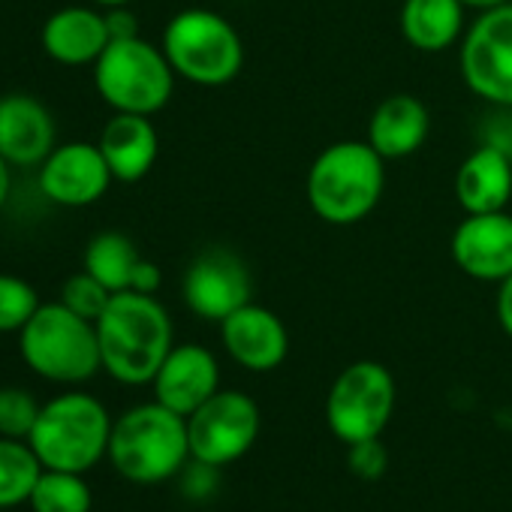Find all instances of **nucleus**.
Returning a JSON list of instances; mask_svg holds the SVG:
<instances>
[{
    "instance_id": "obj_4",
    "label": "nucleus",
    "mask_w": 512,
    "mask_h": 512,
    "mask_svg": "<svg viewBox=\"0 0 512 512\" xmlns=\"http://www.w3.org/2000/svg\"><path fill=\"white\" fill-rule=\"evenodd\" d=\"M112 422L100 398L73 389L40 407L28 443L46 470L88 473L109 455Z\"/></svg>"
},
{
    "instance_id": "obj_17",
    "label": "nucleus",
    "mask_w": 512,
    "mask_h": 512,
    "mask_svg": "<svg viewBox=\"0 0 512 512\" xmlns=\"http://www.w3.org/2000/svg\"><path fill=\"white\" fill-rule=\"evenodd\" d=\"M43 52L64 67H94L97 58L112 43L106 28V13L94 7H64L46 19L40 28Z\"/></svg>"
},
{
    "instance_id": "obj_28",
    "label": "nucleus",
    "mask_w": 512,
    "mask_h": 512,
    "mask_svg": "<svg viewBox=\"0 0 512 512\" xmlns=\"http://www.w3.org/2000/svg\"><path fill=\"white\" fill-rule=\"evenodd\" d=\"M347 467L356 479H365V482H377L386 467H389V452L383 446L380 437H371V440H359V443H350L347 446Z\"/></svg>"
},
{
    "instance_id": "obj_27",
    "label": "nucleus",
    "mask_w": 512,
    "mask_h": 512,
    "mask_svg": "<svg viewBox=\"0 0 512 512\" xmlns=\"http://www.w3.org/2000/svg\"><path fill=\"white\" fill-rule=\"evenodd\" d=\"M112 290H106L94 275H88L85 269L79 272V275H70L67 281H64V287H61V305H67L73 314H79V317H85V320H91V323H97L100 320V314L106 311V305L112 302Z\"/></svg>"
},
{
    "instance_id": "obj_29",
    "label": "nucleus",
    "mask_w": 512,
    "mask_h": 512,
    "mask_svg": "<svg viewBox=\"0 0 512 512\" xmlns=\"http://www.w3.org/2000/svg\"><path fill=\"white\" fill-rule=\"evenodd\" d=\"M217 473H220V467H214V464H202V461H193L187 470H184V479H181V488H184V494L187 497H193V500H205V497H211L214 494V488H217Z\"/></svg>"
},
{
    "instance_id": "obj_22",
    "label": "nucleus",
    "mask_w": 512,
    "mask_h": 512,
    "mask_svg": "<svg viewBox=\"0 0 512 512\" xmlns=\"http://www.w3.org/2000/svg\"><path fill=\"white\" fill-rule=\"evenodd\" d=\"M142 260L145 256L136 250L130 235L109 229V232H100L88 241L85 256H82V269L88 275H94L106 290L124 293V290H133V281H136Z\"/></svg>"
},
{
    "instance_id": "obj_12",
    "label": "nucleus",
    "mask_w": 512,
    "mask_h": 512,
    "mask_svg": "<svg viewBox=\"0 0 512 512\" xmlns=\"http://www.w3.org/2000/svg\"><path fill=\"white\" fill-rule=\"evenodd\" d=\"M112 169L97 142H64L40 163V190L64 208H85L106 196Z\"/></svg>"
},
{
    "instance_id": "obj_13",
    "label": "nucleus",
    "mask_w": 512,
    "mask_h": 512,
    "mask_svg": "<svg viewBox=\"0 0 512 512\" xmlns=\"http://www.w3.org/2000/svg\"><path fill=\"white\" fill-rule=\"evenodd\" d=\"M452 263L461 275L500 284L512 275V214L488 211V214H464L449 238Z\"/></svg>"
},
{
    "instance_id": "obj_7",
    "label": "nucleus",
    "mask_w": 512,
    "mask_h": 512,
    "mask_svg": "<svg viewBox=\"0 0 512 512\" xmlns=\"http://www.w3.org/2000/svg\"><path fill=\"white\" fill-rule=\"evenodd\" d=\"M175 79L163 49L142 37L112 40L94 64V88L112 112L157 115L172 100Z\"/></svg>"
},
{
    "instance_id": "obj_18",
    "label": "nucleus",
    "mask_w": 512,
    "mask_h": 512,
    "mask_svg": "<svg viewBox=\"0 0 512 512\" xmlns=\"http://www.w3.org/2000/svg\"><path fill=\"white\" fill-rule=\"evenodd\" d=\"M452 187L464 214L506 211L512 199V154L491 142L473 148L461 160Z\"/></svg>"
},
{
    "instance_id": "obj_5",
    "label": "nucleus",
    "mask_w": 512,
    "mask_h": 512,
    "mask_svg": "<svg viewBox=\"0 0 512 512\" xmlns=\"http://www.w3.org/2000/svg\"><path fill=\"white\" fill-rule=\"evenodd\" d=\"M19 350L25 365L49 383L79 386L103 371L97 323L73 314L61 302L37 308L19 332Z\"/></svg>"
},
{
    "instance_id": "obj_3",
    "label": "nucleus",
    "mask_w": 512,
    "mask_h": 512,
    "mask_svg": "<svg viewBox=\"0 0 512 512\" xmlns=\"http://www.w3.org/2000/svg\"><path fill=\"white\" fill-rule=\"evenodd\" d=\"M115 473L136 485H157L190 461L187 416L160 401L136 404L112 422L109 455Z\"/></svg>"
},
{
    "instance_id": "obj_10",
    "label": "nucleus",
    "mask_w": 512,
    "mask_h": 512,
    "mask_svg": "<svg viewBox=\"0 0 512 512\" xmlns=\"http://www.w3.org/2000/svg\"><path fill=\"white\" fill-rule=\"evenodd\" d=\"M458 64L479 100L512 109V0L476 16L461 37Z\"/></svg>"
},
{
    "instance_id": "obj_34",
    "label": "nucleus",
    "mask_w": 512,
    "mask_h": 512,
    "mask_svg": "<svg viewBox=\"0 0 512 512\" xmlns=\"http://www.w3.org/2000/svg\"><path fill=\"white\" fill-rule=\"evenodd\" d=\"M94 4L109 10V7H127V4H133V0H94Z\"/></svg>"
},
{
    "instance_id": "obj_24",
    "label": "nucleus",
    "mask_w": 512,
    "mask_h": 512,
    "mask_svg": "<svg viewBox=\"0 0 512 512\" xmlns=\"http://www.w3.org/2000/svg\"><path fill=\"white\" fill-rule=\"evenodd\" d=\"M91 485L82 473L67 470H43L28 506L34 512H91Z\"/></svg>"
},
{
    "instance_id": "obj_21",
    "label": "nucleus",
    "mask_w": 512,
    "mask_h": 512,
    "mask_svg": "<svg viewBox=\"0 0 512 512\" xmlns=\"http://www.w3.org/2000/svg\"><path fill=\"white\" fill-rule=\"evenodd\" d=\"M464 4L461 0H404L398 28L407 46L434 55L452 49L464 37Z\"/></svg>"
},
{
    "instance_id": "obj_11",
    "label": "nucleus",
    "mask_w": 512,
    "mask_h": 512,
    "mask_svg": "<svg viewBox=\"0 0 512 512\" xmlns=\"http://www.w3.org/2000/svg\"><path fill=\"white\" fill-rule=\"evenodd\" d=\"M250 290L253 284L244 260L226 247L196 253L181 281V296L190 314L217 326L250 302Z\"/></svg>"
},
{
    "instance_id": "obj_15",
    "label": "nucleus",
    "mask_w": 512,
    "mask_h": 512,
    "mask_svg": "<svg viewBox=\"0 0 512 512\" xmlns=\"http://www.w3.org/2000/svg\"><path fill=\"white\" fill-rule=\"evenodd\" d=\"M154 401L190 416L220 389V365L202 344H175L151 380Z\"/></svg>"
},
{
    "instance_id": "obj_8",
    "label": "nucleus",
    "mask_w": 512,
    "mask_h": 512,
    "mask_svg": "<svg viewBox=\"0 0 512 512\" xmlns=\"http://www.w3.org/2000/svg\"><path fill=\"white\" fill-rule=\"evenodd\" d=\"M398 401L395 377L386 365L362 359L347 365L326 395V425L341 443L383 437Z\"/></svg>"
},
{
    "instance_id": "obj_25",
    "label": "nucleus",
    "mask_w": 512,
    "mask_h": 512,
    "mask_svg": "<svg viewBox=\"0 0 512 512\" xmlns=\"http://www.w3.org/2000/svg\"><path fill=\"white\" fill-rule=\"evenodd\" d=\"M37 290L16 275H0V335H13L28 326L40 308Z\"/></svg>"
},
{
    "instance_id": "obj_26",
    "label": "nucleus",
    "mask_w": 512,
    "mask_h": 512,
    "mask_svg": "<svg viewBox=\"0 0 512 512\" xmlns=\"http://www.w3.org/2000/svg\"><path fill=\"white\" fill-rule=\"evenodd\" d=\"M40 401L22 389V386H4L0 389V437L13 440H28L37 416H40Z\"/></svg>"
},
{
    "instance_id": "obj_20",
    "label": "nucleus",
    "mask_w": 512,
    "mask_h": 512,
    "mask_svg": "<svg viewBox=\"0 0 512 512\" xmlns=\"http://www.w3.org/2000/svg\"><path fill=\"white\" fill-rule=\"evenodd\" d=\"M97 145L112 169V178L121 184L142 181L154 169L157 154H160V136L151 124V118L130 115V112H115L106 121Z\"/></svg>"
},
{
    "instance_id": "obj_23",
    "label": "nucleus",
    "mask_w": 512,
    "mask_h": 512,
    "mask_svg": "<svg viewBox=\"0 0 512 512\" xmlns=\"http://www.w3.org/2000/svg\"><path fill=\"white\" fill-rule=\"evenodd\" d=\"M43 470L28 440L0 437V509L25 506Z\"/></svg>"
},
{
    "instance_id": "obj_32",
    "label": "nucleus",
    "mask_w": 512,
    "mask_h": 512,
    "mask_svg": "<svg viewBox=\"0 0 512 512\" xmlns=\"http://www.w3.org/2000/svg\"><path fill=\"white\" fill-rule=\"evenodd\" d=\"M10 193H13V163L0 154V208L7 205Z\"/></svg>"
},
{
    "instance_id": "obj_1",
    "label": "nucleus",
    "mask_w": 512,
    "mask_h": 512,
    "mask_svg": "<svg viewBox=\"0 0 512 512\" xmlns=\"http://www.w3.org/2000/svg\"><path fill=\"white\" fill-rule=\"evenodd\" d=\"M103 371L124 386H148L175 347L169 311L148 293H115L97 320Z\"/></svg>"
},
{
    "instance_id": "obj_31",
    "label": "nucleus",
    "mask_w": 512,
    "mask_h": 512,
    "mask_svg": "<svg viewBox=\"0 0 512 512\" xmlns=\"http://www.w3.org/2000/svg\"><path fill=\"white\" fill-rule=\"evenodd\" d=\"M494 314H497V323H500L503 335L512 341V275H509L506 281H500V284H497Z\"/></svg>"
},
{
    "instance_id": "obj_2",
    "label": "nucleus",
    "mask_w": 512,
    "mask_h": 512,
    "mask_svg": "<svg viewBox=\"0 0 512 512\" xmlns=\"http://www.w3.org/2000/svg\"><path fill=\"white\" fill-rule=\"evenodd\" d=\"M386 190V160L368 139H344L326 145L305 178L311 211L329 226L362 223Z\"/></svg>"
},
{
    "instance_id": "obj_16",
    "label": "nucleus",
    "mask_w": 512,
    "mask_h": 512,
    "mask_svg": "<svg viewBox=\"0 0 512 512\" xmlns=\"http://www.w3.org/2000/svg\"><path fill=\"white\" fill-rule=\"evenodd\" d=\"M58 145V127L49 106L25 91L0 97V154L13 166H40Z\"/></svg>"
},
{
    "instance_id": "obj_14",
    "label": "nucleus",
    "mask_w": 512,
    "mask_h": 512,
    "mask_svg": "<svg viewBox=\"0 0 512 512\" xmlns=\"http://www.w3.org/2000/svg\"><path fill=\"white\" fill-rule=\"evenodd\" d=\"M220 341L226 356L244 371L266 374L284 365L290 353V332L284 320L263 305H241L220 323Z\"/></svg>"
},
{
    "instance_id": "obj_30",
    "label": "nucleus",
    "mask_w": 512,
    "mask_h": 512,
    "mask_svg": "<svg viewBox=\"0 0 512 512\" xmlns=\"http://www.w3.org/2000/svg\"><path fill=\"white\" fill-rule=\"evenodd\" d=\"M103 13H106V28H109L112 40H133V37H139V19L130 10V4L127 7H109Z\"/></svg>"
},
{
    "instance_id": "obj_33",
    "label": "nucleus",
    "mask_w": 512,
    "mask_h": 512,
    "mask_svg": "<svg viewBox=\"0 0 512 512\" xmlns=\"http://www.w3.org/2000/svg\"><path fill=\"white\" fill-rule=\"evenodd\" d=\"M467 10H476V13H485V10H494V7H503L509 0H461Z\"/></svg>"
},
{
    "instance_id": "obj_6",
    "label": "nucleus",
    "mask_w": 512,
    "mask_h": 512,
    "mask_svg": "<svg viewBox=\"0 0 512 512\" xmlns=\"http://www.w3.org/2000/svg\"><path fill=\"white\" fill-rule=\"evenodd\" d=\"M178 79L199 88H223L244 67V40L229 19L211 10L175 13L160 40Z\"/></svg>"
},
{
    "instance_id": "obj_9",
    "label": "nucleus",
    "mask_w": 512,
    "mask_h": 512,
    "mask_svg": "<svg viewBox=\"0 0 512 512\" xmlns=\"http://www.w3.org/2000/svg\"><path fill=\"white\" fill-rule=\"evenodd\" d=\"M190 461L226 467L250 452L260 437V407L238 389H217L187 416Z\"/></svg>"
},
{
    "instance_id": "obj_19",
    "label": "nucleus",
    "mask_w": 512,
    "mask_h": 512,
    "mask_svg": "<svg viewBox=\"0 0 512 512\" xmlns=\"http://www.w3.org/2000/svg\"><path fill=\"white\" fill-rule=\"evenodd\" d=\"M431 133L428 106L416 94H389L368 121V145L383 160L413 157Z\"/></svg>"
}]
</instances>
